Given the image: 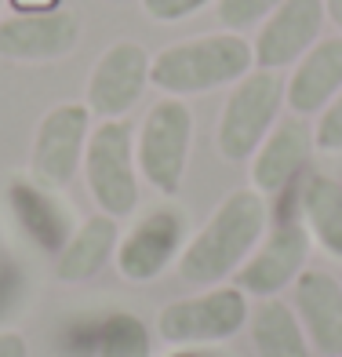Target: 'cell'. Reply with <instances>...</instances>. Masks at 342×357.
I'll use <instances>...</instances> for the list:
<instances>
[{
    "label": "cell",
    "instance_id": "cell-1",
    "mask_svg": "<svg viewBox=\"0 0 342 357\" xmlns=\"http://www.w3.org/2000/svg\"><path fill=\"white\" fill-rule=\"evenodd\" d=\"M266 230H270V208L263 193L251 186L226 193L215 204V212L208 215V222L186 241V248L175 263L178 278L197 288L226 284L248 263V255L258 248Z\"/></svg>",
    "mask_w": 342,
    "mask_h": 357
},
{
    "label": "cell",
    "instance_id": "cell-2",
    "mask_svg": "<svg viewBox=\"0 0 342 357\" xmlns=\"http://www.w3.org/2000/svg\"><path fill=\"white\" fill-rule=\"evenodd\" d=\"M251 70V40L230 33V29H219V33H201L160 47L150 62V88L171 95V99H189V95L233 88Z\"/></svg>",
    "mask_w": 342,
    "mask_h": 357
},
{
    "label": "cell",
    "instance_id": "cell-3",
    "mask_svg": "<svg viewBox=\"0 0 342 357\" xmlns=\"http://www.w3.org/2000/svg\"><path fill=\"white\" fill-rule=\"evenodd\" d=\"M84 183L102 215L127 219L139 212V160H135V128L124 121H99L84 146Z\"/></svg>",
    "mask_w": 342,
    "mask_h": 357
},
{
    "label": "cell",
    "instance_id": "cell-4",
    "mask_svg": "<svg viewBox=\"0 0 342 357\" xmlns=\"http://www.w3.org/2000/svg\"><path fill=\"white\" fill-rule=\"evenodd\" d=\"M193 109L186 99H157L135 132V160L146 186L160 197H175L186 183L189 153H193Z\"/></svg>",
    "mask_w": 342,
    "mask_h": 357
},
{
    "label": "cell",
    "instance_id": "cell-5",
    "mask_svg": "<svg viewBox=\"0 0 342 357\" xmlns=\"http://www.w3.org/2000/svg\"><path fill=\"white\" fill-rule=\"evenodd\" d=\"M284 109V77L273 70H251L230 88L215 124V150L230 165H244L273 132Z\"/></svg>",
    "mask_w": 342,
    "mask_h": 357
},
{
    "label": "cell",
    "instance_id": "cell-6",
    "mask_svg": "<svg viewBox=\"0 0 342 357\" xmlns=\"http://www.w3.org/2000/svg\"><path fill=\"white\" fill-rule=\"evenodd\" d=\"M251 303L237 284H211L160 306L157 332L168 347H219L248 328Z\"/></svg>",
    "mask_w": 342,
    "mask_h": 357
},
{
    "label": "cell",
    "instance_id": "cell-7",
    "mask_svg": "<svg viewBox=\"0 0 342 357\" xmlns=\"http://www.w3.org/2000/svg\"><path fill=\"white\" fill-rule=\"evenodd\" d=\"M189 241V219L186 208L175 204V197H164L160 204L146 212L127 226L117 241V273L127 284H150L178 263Z\"/></svg>",
    "mask_w": 342,
    "mask_h": 357
},
{
    "label": "cell",
    "instance_id": "cell-8",
    "mask_svg": "<svg viewBox=\"0 0 342 357\" xmlns=\"http://www.w3.org/2000/svg\"><path fill=\"white\" fill-rule=\"evenodd\" d=\"M91 109L84 102H59L40 117L29 146V175L52 190H66L80 175L91 135Z\"/></svg>",
    "mask_w": 342,
    "mask_h": 357
},
{
    "label": "cell",
    "instance_id": "cell-9",
    "mask_svg": "<svg viewBox=\"0 0 342 357\" xmlns=\"http://www.w3.org/2000/svg\"><path fill=\"white\" fill-rule=\"evenodd\" d=\"M150 62L153 55L139 40H113L88 73L84 106L91 109V117L124 121L150 88Z\"/></svg>",
    "mask_w": 342,
    "mask_h": 357
},
{
    "label": "cell",
    "instance_id": "cell-10",
    "mask_svg": "<svg viewBox=\"0 0 342 357\" xmlns=\"http://www.w3.org/2000/svg\"><path fill=\"white\" fill-rule=\"evenodd\" d=\"M309 252H313V241H309L306 226L281 222L266 230L258 248L248 255V263L233 273V284L248 299H277L309 266Z\"/></svg>",
    "mask_w": 342,
    "mask_h": 357
},
{
    "label": "cell",
    "instance_id": "cell-11",
    "mask_svg": "<svg viewBox=\"0 0 342 357\" xmlns=\"http://www.w3.org/2000/svg\"><path fill=\"white\" fill-rule=\"evenodd\" d=\"M80 15L70 8L55 11H11L0 19V59L8 62H59L77 52Z\"/></svg>",
    "mask_w": 342,
    "mask_h": 357
},
{
    "label": "cell",
    "instance_id": "cell-12",
    "mask_svg": "<svg viewBox=\"0 0 342 357\" xmlns=\"http://www.w3.org/2000/svg\"><path fill=\"white\" fill-rule=\"evenodd\" d=\"M324 22H328L324 0H281L251 40L255 70L281 73L288 66H295L309 47L320 40Z\"/></svg>",
    "mask_w": 342,
    "mask_h": 357
},
{
    "label": "cell",
    "instance_id": "cell-13",
    "mask_svg": "<svg viewBox=\"0 0 342 357\" xmlns=\"http://www.w3.org/2000/svg\"><path fill=\"white\" fill-rule=\"evenodd\" d=\"M313 150H317V142H313V128L306 124V117H295V113L281 117L248 160L251 190H258L263 197L288 190L306 172Z\"/></svg>",
    "mask_w": 342,
    "mask_h": 357
},
{
    "label": "cell",
    "instance_id": "cell-14",
    "mask_svg": "<svg viewBox=\"0 0 342 357\" xmlns=\"http://www.w3.org/2000/svg\"><path fill=\"white\" fill-rule=\"evenodd\" d=\"M4 201L11 208V219L19 222V230L33 241L44 252H59L66 245V237L73 234V208L62 201V190H52L37 183L33 175H11Z\"/></svg>",
    "mask_w": 342,
    "mask_h": 357
},
{
    "label": "cell",
    "instance_id": "cell-15",
    "mask_svg": "<svg viewBox=\"0 0 342 357\" xmlns=\"http://www.w3.org/2000/svg\"><path fill=\"white\" fill-rule=\"evenodd\" d=\"M295 310L309 347L324 357H342V281L324 270H302L291 284Z\"/></svg>",
    "mask_w": 342,
    "mask_h": 357
},
{
    "label": "cell",
    "instance_id": "cell-16",
    "mask_svg": "<svg viewBox=\"0 0 342 357\" xmlns=\"http://www.w3.org/2000/svg\"><path fill=\"white\" fill-rule=\"evenodd\" d=\"M342 91V37H320L291 66L284 80V106L295 117H317Z\"/></svg>",
    "mask_w": 342,
    "mask_h": 357
},
{
    "label": "cell",
    "instance_id": "cell-17",
    "mask_svg": "<svg viewBox=\"0 0 342 357\" xmlns=\"http://www.w3.org/2000/svg\"><path fill=\"white\" fill-rule=\"evenodd\" d=\"M121 241V219L113 215H88L73 226L66 245L55 252V278L62 284H84L113 263Z\"/></svg>",
    "mask_w": 342,
    "mask_h": 357
},
{
    "label": "cell",
    "instance_id": "cell-18",
    "mask_svg": "<svg viewBox=\"0 0 342 357\" xmlns=\"http://www.w3.org/2000/svg\"><path fill=\"white\" fill-rule=\"evenodd\" d=\"M299 222L309 241L332 259H342V183L328 172H309L299 190Z\"/></svg>",
    "mask_w": 342,
    "mask_h": 357
},
{
    "label": "cell",
    "instance_id": "cell-19",
    "mask_svg": "<svg viewBox=\"0 0 342 357\" xmlns=\"http://www.w3.org/2000/svg\"><path fill=\"white\" fill-rule=\"evenodd\" d=\"M248 332L258 357H313V347H309L295 310L281 296L258 299V306L248 317Z\"/></svg>",
    "mask_w": 342,
    "mask_h": 357
},
{
    "label": "cell",
    "instance_id": "cell-20",
    "mask_svg": "<svg viewBox=\"0 0 342 357\" xmlns=\"http://www.w3.org/2000/svg\"><path fill=\"white\" fill-rule=\"evenodd\" d=\"M95 357H153L150 328L135 314H113L99 332Z\"/></svg>",
    "mask_w": 342,
    "mask_h": 357
},
{
    "label": "cell",
    "instance_id": "cell-21",
    "mask_svg": "<svg viewBox=\"0 0 342 357\" xmlns=\"http://www.w3.org/2000/svg\"><path fill=\"white\" fill-rule=\"evenodd\" d=\"M277 4H281V0H215V15H219L222 29L240 33V29L263 26Z\"/></svg>",
    "mask_w": 342,
    "mask_h": 357
},
{
    "label": "cell",
    "instance_id": "cell-22",
    "mask_svg": "<svg viewBox=\"0 0 342 357\" xmlns=\"http://www.w3.org/2000/svg\"><path fill=\"white\" fill-rule=\"evenodd\" d=\"M313 142L320 153H342V91L317 113Z\"/></svg>",
    "mask_w": 342,
    "mask_h": 357
},
{
    "label": "cell",
    "instance_id": "cell-23",
    "mask_svg": "<svg viewBox=\"0 0 342 357\" xmlns=\"http://www.w3.org/2000/svg\"><path fill=\"white\" fill-rule=\"evenodd\" d=\"M139 4L153 22L171 26V22H182V19H189V15L204 11L208 4H215V0H139Z\"/></svg>",
    "mask_w": 342,
    "mask_h": 357
},
{
    "label": "cell",
    "instance_id": "cell-24",
    "mask_svg": "<svg viewBox=\"0 0 342 357\" xmlns=\"http://www.w3.org/2000/svg\"><path fill=\"white\" fill-rule=\"evenodd\" d=\"M0 357H29V343L22 332H0Z\"/></svg>",
    "mask_w": 342,
    "mask_h": 357
},
{
    "label": "cell",
    "instance_id": "cell-25",
    "mask_svg": "<svg viewBox=\"0 0 342 357\" xmlns=\"http://www.w3.org/2000/svg\"><path fill=\"white\" fill-rule=\"evenodd\" d=\"M8 4L15 11H55V8H62L59 0H8Z\"/></svg>",
    "mask_w": 342,
    "mask_h": 357
},
{
    "label": "cell",
    "instance_id": "cell-26",
    "mask_svg": "<svg viewBox=\"0 0 342 357\" xmlns=\"http://www.w3.org/2000/svg\"><path fill=\"white\" fill-rule=\"evenodd\" d=\"M164 357H215L208 347H171Z\"/></svg>",
    "mask_w": 342,
    "mask_h": 357
},
{
    "label": "cell",
    "instance_id": "cell-27",
    "mask_svg": "<svg viewBox=\"0 0 342 357\" xmlns=\"http://www.w3.org/2000/svg\"><path fill=\"white\" fill-rule=\"evenodd\" d=\"M324 11H328V22H335L339 37H342V0H324Z\"/></svg>",
    "mask_w": 342,
    "mask_h": 357
},
{
    "label": "cell",
    "instance_id": "cell-28",
    "mask_svg": "<svg viewBox=\"0 0 342 357\" xmlns=\"http://www.w3.org/2000/svg\"><path fill=\"white\" fill-rule=\"evenodd\" d=\"M4 4H8V0H0V19H4Z\"/></svg>",
    "mask_w": 342,
    "mask_h": 357
}]
</instances>
